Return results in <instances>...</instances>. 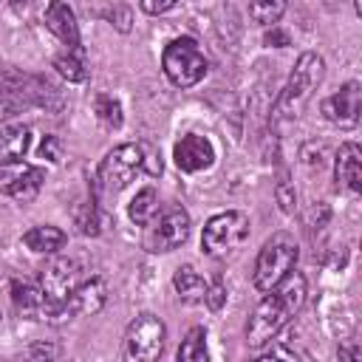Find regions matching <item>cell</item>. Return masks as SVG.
I'll use <instances>...</instances> for the list:
<instances>
[{
    "mask_svg": "<svg viewBox=\"0 0 362 362\" xmlns=\"http://www.w3.org/2000/svg\"><path fill=\"white\" fill-rule=\"evenodd\" d=\"M308 294V280L300 272H288L277 286H272L266 291V297L257 303V308L252 311L249 322H246V345L260 351L263 345H269L288 322L291 317L303 308Z\"/></svg>",
    "mask_w": 362,
    "mask_h": 362,
    "instance_id": "cell-1",
    "label": "cell"
},
{
    "mask_svg": "<svg viewBox=\"0 0 362 362\" xmlns=\"http://www.w3.org/2000/svg\"><path fill=\"white\" fill-rule=\"evenodd\" d=\"M322 74H325V62H322L320 54H314V51L300 54V59H297L294 71L288 74V79H286L280 96L274 99V107H272V124L297 119V116L305 110V105L311 102L317 85L322 82Z\"/></svg>",
    "mask_w": 362,
    "mask_h": 362,
    "instance_id": "cell-2",
    "label": "cell"
},
{
    "mask_svg": "<svg viewBox=\"0 0 362 362\" xmlns=\"http://www.w3.org/2000/svg\"><path fill=\"white\" fill-rule=\"evenodd\" d=\"M82 280V266L74 257H54L40 272V288L45 297L42 320L62 322L65 320V300Z\"/></svg>",
    "mask_w": 362,
    "mask_h": 362,
    "instance_id": "cell-3",
    "label": "cell"
},
{
    "mask_svg": "<svg viewBox=\"0 0 362 362\" xmlns=\"http://www.w3.org/2000/svg\"><path fill=\"white\" fill-rule=\"evenodd\" d=\"M300 257V246L288 232H274L263 249L257 252L255 260V288L257 291H269L272 286H277L294 266Z\"/></svg>",
    "mask_w": 362,
    "mask_h": 362,
    "instance_id": "cell-4",
    "label": "cell"
},
{
    "mask_svg": "<svg viewBox=\"0 0 362 362\" xmlns=\"http://www.w3.org/2000/svg\"><path fill=\"white\" fill-rule=\"evenodd\" d=\"M161 71L175 88H192L206 76V57L192 37H175L164 45Z\"/></svg>",
    "mask_w": 362,
    "mask_h": 362,
    "instance_id": "cell-5",
    "label": "cell"
},
{
    "mask_svg": "<svg viewBox=\"0 0 362 362\" xmlns=\"http://www.w3.org/2000/svg\"><path fill=\"white\" fill-rule=\"evenodd\" d=\"M246 238H249V218L238 209H226V212L212 215L204 223L201 249L209 257H221V255L235 252Z\"/></svg>",
    "mask_w": 362,
    "mask_h": 362,
    "instance_id": "cell-6",
    "label": "cell"
},
{
    "mask_svg": "<svg viewBox=\"0 0 362 362\" xmlns=\"http://www.w3.org/2000/svg\"><path fill=\"white\" fill-rule=\"evenodd\" d=\"M189 238V212L181 204H167L164 209L156 212V218L147 223L144 232V249L153 255L173 252Z\"/></svg>",
    "mask_w": 362,
    "mask_h": 362,
    "instance_id": "cell-7",
    "label": "cell"
},
{
    "mask_svg": "<svg viewBox=\"0 0 362 362\" xmlns=\"http://www.w3.org/2000/svg\"><path fill=\"white\" fill-rule=\"evenodd\" d=\"M136 173H141V147L133 141L119 144L102 158L96 170V192L119 195L133 181Z\"/></svg>",
    "mask_w": 362,
    "mask_h": 362,
    "instance_id": "cell-8",
    "label": "cell"
},
{
    "mask_svg": "<svg viewBox=\"0 0 362 362\" xmlns=\"http://www.w3.org/2000/svg\"><path fill=\"white\" fill-rule=\"evenodd\" d=\"M164 339H167V328H164L161 317L144 311V314H139V317L127 325L122 356L130 359V362H150V359H158V354L164 351Z\"/></svg>",
    "mask_w": 362,
    "mask_h": 362,
    "instance_id": "cell-9",
    "label": "cell"
},
{
    "mask_svg": "<svg viewBox=\"0 0 362 362\" xmlns=\"http://www.w3.org/2000/svg\"><path fill=\"white\" fill-rule=\"evenodd\" d=\"M42 187V170L23 161V158H6L0 161V198L11 201H34Z\"/></svg>",
    "mask_w": 362,
    "mask_h": 362,
    "instance_id": "cell-10",
    "label": "cell"
},
{
    "mask_svg": "<svg viewBox=\"0 0 362 362\" xmlns=\"http://www.w3.org/2000/svg\"><path fill=\"white\" fill-rule=\"evenodd\" d=\"M320 110H322V116H325L331 124H337V127H342V130L356 127L359 110H362V85L354 82V79L345 82L337 93H331L328 99H322Z\"/></svg>",
    "mask_w": 362,
    "mask_h": 362,
    "instance_id": "cell-11",
    "label": "cell"
},
{
    "mask_svg": "<svg viewBox=\"0 0 362 362\" xmlns=\"http://www.w3.org/2000/svg\"><path fill=\"white\" fill-rule=\"evenodd\" d=\"M45 28L74 54H82V37L76 25V14L68 6V0H48L45 6Z\"/></svg>",
    "mask_w": 362,
    "mask_h": 362,
    "instance_id": "cell-12",
    "label": "cell"
},
{
    "mask_svg": "<svg viewBox=\"0 0 362 362\" xmlns=\"http://www.w3.org/2000/svg\"><path fill=\"white\" fill-rule=\"evenodd\" d=\"M173 158H175V167L184 170V173H201L206 170L212 161H215V147L206 136H198V133H187L175 141L173 147Z\"/></svg>",
    "mask_w": 362,
    "mask_h": 362,
    "instance_id": "cell-13",
    "label": "cell"
},
{
    "mask_svg": "<svg viewBox=\"0 0 362 362\" xmlns=\"http://www.w3.org/2000/svg\"><path fill=\"white\" fill-rule=\"evenodd\" d=\"M107 303V283L102 277L79 280V286L65 300V320H74L79 314H99Z\"/></svg>",
    "mask_w": 362,
    "mask_h": 362,
    "instance_id": "cell-14",
    "label": "cell"
},
{
    "mask_svg": "<svg viewBox=\"0 0 362 362\" xmlns=\"http://www.w3.org/2000/svg\"><path fill=\"white\" fill-rule=\"evenodd\" d=\"M334 178H337V187L348 189L351 195L362 192V150H359V144H354V141L339 144L337 161H334Z\"/></svg>",
    "mask_w": 362,
    "mask_h": 362,
    "instance_id": "cell-15",
    "label": "cell"
},
{
    "mask_svg": "<svg viewBox=\"0 0 362 362\" xmlns=\"http://www.w3.org/2000/svg\"><path fill=\"white\" fill-rule=\"evenodd\" d=\"M11 303L14 311L28 317V320H42V308H45V297L42 288L28 283V280H11Z\"/></svg>",
    "mask_w": 362,
    "mask_h": 362,
    "instance_id": "cell-16",
    "label": "cell"
},
{
    "mask_svg": "<svg viewBox=\"0 0 362 362\" xmlns=\"http://www.w3.org/2000/svg\"><path fill=\"white\" fill-rule=\"evenodd\" d=\"M23 243L37 255H54L57 249L65 246V232L59 226H51V223L31 226L28 232H23Z\"/></svg>",
    "mask_w": 362,
    "mask_h": 362,
    "instance_id": "cell-17",
    "label": "cell"
},
{
    "mask_svg": "<svg viewBox=\"0 0 362 362\" xmlns=\"http://www.w3.org/2000/svg\"><path fill=\"white\" fill-rule=\"evenodd\" d=\"M173 286L178 291V297L184 303H204V294H206V280L192 269V266H181L173 277Z\"/></svg>",
    "mask_w": 362,
    "mask_h": 362,
    "instance_id": "cell-18",
    "label": "cell"
},
{
    "mask_svg": "<svg viewBox=\"0 0 362 362\" xmlns=\"http://www.w3.org/2000/svg\"><path fill=\"white\" fill-rule=\"evenodd\" d=\"M31 144V130L25 124H8L0 130V158H23Z\"/></svg>",
    "mask_w": 362,
    "mask_h": 362,
    "instance_id": "cell-19",
    "label": "cell"
},
{
    "mask_svg": "<svg viewBox=\"0 0 362 362\" xmlns=\"http://www.w3.org/2000/svg\"><path fill=\"white\" fill-rule=\"evenodd\" d=\"M130 221L136 223V226H147L153 218H156V212H158V192L153 189V187H144V189H139L136 192V198L130 201Z\"/></svg>",
    "mask_w": 362,
    "mask_h": 362,
    "instance_id": "cell-20",
    "label": "cell"
},
{
    "mask_svg": "<svg viewBox=\"0 0 362 362\" xmlns=\"http://www.w3.org/2000/svg\"><path fill=\"white\" fill-rule=\"evenodd\" d=\"M286 8H288V0H249V14L263 28L277 25L280 17L286 14Z\"/></svg>",
    "mask_w": 362,
    "mask_h": 362,
    "instance_id": "cell-21",
    "label": "cell"
},
{
    "mask_svg": "<svg viewBox=\"0 0 362 362\" xmlns=\"http://www.w3.org/2000/svg\"><path fill=\"white\" fill-rule=\"evenodd\" d=\"M178 359L184 362H204L206 359V328L204 325H192L178 348Z\"/></svg>",
    "mask_w": 362,
    "mask_h": 362,
    "instance_id": "cell-22",
    "label": "cell"
},
{
    "mask_svg": "<svg viewBox=\"0 0 362 362\" xmlns=\"http://www.w3.org/2000/svg\"><path fill=\"white\" fill-rule=\"evenodd\" d=\"M54 68L62 79L68 82H85L88 79V68L82 62V54H74V51H65L59 57H54Z\"/></svg>",
    "mask_w": 362,
    "mask_h": 362,
    "instance_id": "cell-23",
    "label": "cell"
},
{
    "mask_svg": "<svg viewBox=\"0 0 362 362\" xmlns=\"http://www.w3.org/2000/svg\"><path fill=\"white\" fill-rule=\"evenodd\" d=\"M93 113L105 127H122V105L110 93H96L93 96Z\"/></svg>",
    "mask_w": 362,
    "mask_h": 362,
    "instance_id": "cell-24",
    "label": "cell"
},
{
    "mask_svg": "<svg viewBox=\"0 0 362 362\" xmlns=\"http://www.w3.org/2000/svg\"><path fill=\"white\" fill-rule=\"evenodd\" d=\"M76 226L82 235H99L102 229V221H99V209H96V201H85L79 209H76Z\"/></svg>",
    "mask_w": 362,
    "mask_h": 362,
    "instance_id": "cell-25",
    "label": "cell"
},
{
    "mask_svg": "<svg viewBox=\"0 0 362 362\" xmlns=\"http://www.w3.org/2000/svg\"><path fill=\"white\" fill-rule=\"evenodd\" d=\"M139 147H141V173H147V175H161L164 164H161L158 150H156L150 141H139Z\"/></svg>",
    "mask_w": 362,
    "mask_h": 362,
    "instance_id": "cell-26",
    "label": "cell"
},
{
    "mask_svg": "<svg viewBox=\"0 0 362 362\" xmlns=\"http://www.w3.org/2000/svg\"><path fill=\"white\" fill-rule=\"evenodd\" d=\"M277 204H280V209L288 215V212H294V206H297V195H294V187L288 184V178L286 175H280V181H277Z\"/></svg>",
    "mask_w": 362,
    "mask_h": 362,
    "instance_id": "cell-27",
    "label": "cell"
},
{
    "mask_svg": "<svg viewBox=\"0 0 362 362\" xmlns=\"http://www.w3.org/2000/svg\"><path fill=\"white\" fill-rule=\"evenodd\" d=\"M204 303H206V308H209V311H221V308L226 305V288H223V283H221V280H215L212 286L206 283Z\"/></svg>",
    "mask_w": 362,
    "mask_h": 362,
    "instance_id": "cell-28",
    "label": "cell"
},
{
    "mask_svg": "<svg viewBox=\"0 0 362 362\" xmlns=\"http://www.w3.org/2000/svg\"><path fill=\"white\" fill-rule=\"evenodd\" d=\"M40 156H42L45 161L57 164V161L62 158V141H59L57 136H42V141H40Z\"/></svg>",
    "mask_w": 362,
    "mask_h": 362,
    "instance_id": "cell-29",
    "label": "cell"
},
{
    "mask_svg": "<svg viewBox=\"0 0 362 362\" xmlns=\"http://www.w3.org/2000/svg\"><path fill=\"white\" fill-rule=\"evenodd\" d=\"M110 23H113L122 34H127V31H130V23H133L130 8H127V6H113V11H110Z\"/></svg>",
    "mask_w": 362,
    "mask_h": 362,
    "instance_id": "cell-30",
    "label": "cell"
},
{
    "mask_svg": "<svg viewBox=\"0 0 362 362\" xmlns=\"http://www.w3.org/2000/svg\"><path fill=\"white\" fill-rule=\"evenodd\" d=\"M178 0H139L141 11L150 14V17H158V14H167Z\"/></svg>",
    "mask_w": 362,
    "mask_h": 362,
    "instance_id": "cell-31",
    "label": "cell"
},
{
    "mask_svg": "<svg viewBox=\"0 0 362 362\" xmlns=\"http://www.w3.org/2000/svg\"><path fill=\"white\" fill-rule=\"evenodd\" d=\"M263 42H266L269 48H286V45H291V40H288V34H286V31H280L277 25H269V31H266V37H263Z\"/></svg>",
    "mask_w": 362,
    "mask_h": 362,
    "instance_id": "cell-32",
    "label": "cell"
},
{
    "mask_svg": "<svg viewBox=\"0 0 362 362\" xmlns=\"http://www.w3.org/2000/svg\"><path fill=\"white\" fill-rule=\"evenodd\" d=\"M28 354H31V356H57L59 351H57V345H45V342H40V345H34Z\"/></svg>",
    "mask_w": 362,
    "mask_h": 362,
    "instance_id": "cell-33",
    "label": "cell"
},
{
    "mask_svg": "<svg viewBox=\"0 0 362 362\" xmlns=\"http://www.w3.org/2000/svg\"><path fill=\"white\" fill-rule=\"evenodd\" d=\"M337 356H339V359H356V356H359V348H339Z\"/></svg>",
    "mask_w": 362,
    "mask_h": 362,
    "instance_id": "cell-34",
    "label": "cell"
},
{
    "mask_svg": "<svg viewBox=\"0 0 362 362\" xmlns=\"http://www.w3.org/2000/svg\"><path fill=\"white\" fill-rule=\"evenodd\" d=\"M351 3H354V11L362 14V0H351Z\"/></svg>",
    "mask_w": 362,
    "mask_h": 362,
    "instance_id": "cell-35",
    "label": "cell"
},
{
    "mask_svg": "<svg viewBox=\"0 0 362 362\" xmlns=\"http://www.w3.org/2000/svg\"><path fill=\"white\" fill-rule=\"evenodd\" d=\"M8 3H11V6H14V8H20V6H25V3H28V0H8Z\"/></svg>",
    "mask_w": 362,
    "mask_h": 362,
    "instance_id": "cell-36",
    "label": "cell"
},
{
    "mask_svg": "<svg viewBox=\"0 0 362 362\" xmlns=\"http://www.w3.org/2000/svg\"><path fill=\"white\" fill-rule=\"evenodd\" d=\"M0 320H3V314H0Z\"/></svg>",
    "mask_w": 362,
    "mask_h": 362,
    "instance_id": "cell-37",
    "label": "cell"
}]
</instances>
